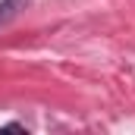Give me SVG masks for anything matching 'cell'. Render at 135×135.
I'll return each mask as SVG.
<instances>
[{"label":"cell","mask_w":135,"mask_h":135,"mask_svg":"<svg viewBox=\"0 0 135 135\" xmlns=\"http://www.w3.org/2000/svg\"><path fill=\"white\" fill-rule=\"evenodd\" d=\"M19 6H22V0H3V3H0V25H3L6 19H13Z\"/></svg>","instance_id":"obj_1"}]
</instances>
